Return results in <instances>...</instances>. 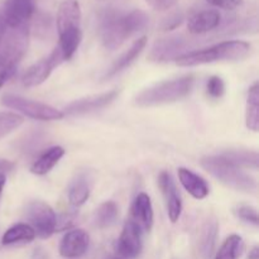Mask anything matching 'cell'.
Returning <instances> with one entry per match:
<instances>
[{"label": "cell", "mask_w": 259, "mask_h": 259, "mask_svg": "<svg viewBox=\"0 0 259 259\" xmlns=\"http://www.w3.org/2000/svg\"><path fill=\"white\" fill-rule=\"evenodd\" d=\"M149 24V17L144 10L129 13L105 10L99 22V33L106 50L115 51L136 33L143 32Z\"/></svg>", "instance_id": "1"}, {"label": "cell", "mask_w": 259, "mask_h": 259, "mask_svg": "<svg viewBox=\"0 0 259 259\" xmlns=\"http://www.w3.org/2000/svg\"><path fill=\"white\" fill-rule=\"evenodd\" d=\"M194 83L195 77L192 75L162 81L141 91L134 99V103L139 108H152L176 103L191 93Z\"/></svg>", "instance_id": "2"}, {"label": "cell", "mask_w": 259, "mask_h": 259, "mask_svg": "<svg viewBox=\"0 0 259 259\" xmlns=\"http://www.w3.org/2000/svg\"><path fill=\"white\" fill-rule=\"evenodd\" d=\"M250 52V45L244 40H225L211 47L191 51L176 58V63L182 67L206 65L220 61H238L247 57Z\"/></svg>", "instance_id": "3"}, {"label": "cell", "mask_w": 259, "mask_h": 259, "mask_svg": "<svg viewBox=\"0 0 259 259\" xmlns=\"http://www.w3.org/2000/svg\"><path fill=\"white\" fill-rule=\"evenodd\" d=\"M200 163L202 168L212 177L235 191L254 192L257 190V182L252 176L245 174L243 168L235 166L220 154L204 157Z\"/></svg>", "instance_id": "4"}, {"label": "cell", "mask_w": 259, "mask_h": 259, "mask_svg": "<svg viewBox=\"0 0 259 259\" xmlns=\"http://www.w3.org/2000/svg\"><path fill=\"white\" fill-rule=\"evenodd\" d=\"M2 104L7 108L13 109L18 113L23 114L24 116H28L34 120L42 121H53L61 120L65 118L63 111L48 105V104L40 103V101L30 100L25 99L23 96L14 95V94H5L2 98Z\"/></svg>", "instance_id": "5"}, {"label": "cell", "mask_w": 259, "mask_h": 259, "mask_svg": "<svg viewBox=\"0 0 259 259\" xmlns=\"http://www.w3.org/2000/svg\"><path fill=\"white\" fill-rule=\"evenodd\" d=\"M25 217L34 230L35 235L40 239H47L56 233L57 215L52 207L43 201H32L27 205Z\"/></svg>", "instance_id": "6"}, {"label": "cell", "mask_w": 259, "mask_h": 259, "mask_svg": "<svg viewBox=\"0 0 259 259\" xmlns=\"http://www.w3.org/2000/svg\"><path fill=\"white\" fill-rule=\"evenodd\" d=\"M65 57L61 53L60 48L56 47L47 57L42 58L38 62L33 63L29 68L24 72L22 77V82L25 88H34V86H39L50 77L52 71L56 67L65 62Z\"/></svg>", "instance_id": "7"}, {"label": "cell", "mask_w": 259, "mask_h": 259, "mask_svg": "<svg viewBox=\"0 0 259 259\" xmlns=\"http://www.w3.org/2000/svg\"><path fill=\"white\" fill-rule=\"evenodd\" d=\"M35 13L33 0H5L0 20L5 27H30V20Z\"/></svg>", "instance_id": "8"}, {"label": "cell", "mask_w": 259, "mask_h": 259, "mask_svg": "<svg viewBox=\"0 0 259 259\" xmlns=\"http://www.w3.org/2000/svg\"><path fill=\"white\" fill-rule=\"evenodd\" d=\"M119 95V90H110L108 93L98 94V95H90L86 98L78 99L72 101L65 108L63 115L68 116H81L86 114L94 113L96 110L106 108L110 105Z\"/></svg>", "instance_id": "9"}, {"label": "cell", "mask_w": 259, "mask_h": 259, "mask_svg": "<svg viewBox=\"0 0 259 259\" xmlns=\"http://www.w3.org/2000/svg\"><path fill=\"white\" fill-rule=\"evenodd\" d=\"M190 42L181 37H169L157 40L149 52L148 58L153 62H168L185 55Z\"/></svg>", "instance_id": "10"}, {"label": "cell", "mask_w": 259, "mask_h": 259, "mask_svg": "<svg viewBox=\"0 0 259 259\" xmlns=\"http://www.w3.org/2000/svg\"><path fill=\"white\" fill-rule=\"evenodd\" d=\"M142 230L132 219L126 220L118 239L116 250L124 258H137L142 252Z\"/></svg>", "instance_id": "11"}, {"label": "cell", "mask_w": 259, "mask_h": 259, "mask_svg": "<svg viewBox=\"0 0 259 259\" xmlns=\"http://www.w3.org/2000/svg\"><path fill=\"white\" fill-rule=\"evenodd\" d=\"M158 185L163 195L164 204H166L167 214L172 223H176L181 217L182 201L180 192L175 184L174 177L167 171H162L158 176Z\"/></svg>", "instance_id": "12"}, {"label": "cell", "mask_w": 259, "mask_h": 259, "mask_svg": "<svg viewBox=\"0 0 259 259\" xmlns=\"http://www.w3.org/2000/svg\"><path fill=\"white\" fill-rule=\"evenodd\" d=\"M89 245H90V237L85 230H70L61 240L60 254L63 258H80L88 252Z\"/></svg>", "instance_id": "13"}, {"label": "cell", "mask_w": 259, "mask_h": 259, "mask_svg": "<svg viewBox=\"0 0 259 259\" xmlns=\"http://www.w3.org/2000/svg\"><path fill=\"white\" fill-rule=\"evenodd\" d=\"M81 7L77 0H65L60 4L56 17L58 34L73 29H81Z\"/></svg>", "instance_id": "14"}, {"label": "cell", "mask_w": 259, "mask_h": 259, "mask_svg": "<svg viewBox=\"0 0 259 259\" xmlns=\"http://www.w3.org/2000/svg\"><path fill=\"white\" fill-rule=\"evenodd\" d=\"M132 220L141 228L142 232H151L153 227V206L151 197L146 192L137 195L132 205Z\"/></svg>", "instance_id": "15"}, {"label": "cell", "mask_w": 259, "mask_h": 259, "mask_svg": "<svg viewBox=\"0 0 259 259\" xmlns=\"http://www.w3.org/2000/svg\"><path fill=\"white\" fill-rule=\"evenodd\" d=\"M222 23V15L218 10L207 9L192 14L187 20V29L191 34H204L217 29Z\"/></svg>", "instance_id": "16"}, {"label": "cell", "mask_w": 259, "mask_h": 259, "mask_svg": "<svg viewBox=\"0 0 259 259\" xmlns=\"http://www.w3.org/2000/svg\"><path fill=\"white\" fill-rule=\"evenodd\" d=\"M179 179L184 189L191 195L194 199L202 200L209 195L210 189L207 182L199 176L197 174L192 172L189 168H179Z\"/></svg>", "instance_id": "17"}, {"label": "cell", "mask_w": 259, "mask_h": 259, "mask_svg": "<svg viewBox=\"0 0 259 259\" xmlns=\"http://www.w3.org/2000/svg\"><path fill=\"white\" fill-rule=\"evenodd\" d=\"M146 45H147L146 35L138 38V39H137L136 42L131 46V48H129L128 51H125V52H124L123 55H121L120 57H119L118 60L113 63V66L109 68L108 72H106L105 76H104V80H108V78L114 77V76H116L118 73H120L121 71H124L125 68H128L129 66H131L132 63H133L134 61L139 57V55L143 52V50L146 48Z\"/></svg>", "instance_id": "18"}, {"label": "cell", "mask_w": 259, "mask_h": 259, "mask_svg": "<svg viewBox=\"0 0 259 259\" xmlns=\"http://www.w3.org/2000/svg\"><path fill=\"white\" fill-rule=\"evenodd\" d=\"M66 151L60 146H55L43 152L39 158L30 166V172L37 176H45L47 175L58 162L65 156Z\"/></svg>", "instance_id": "19"}, {"label": "cell", "mask_w": 259, "mask_h": 259, "mask_svg": "<svg viewBox=\"0 0 259 259\" xmlns=\"http://www.w3.org/2000/svg\"><path fill=\"white\" fill-rule=\"evenodd\" d=\"M91 194V180L86 174L76 177L68 189V201L72 206H81L89 200Z\"/></svg>", "instance_id": "20"}, {"label": "cell", "mask_w": 259, "mask_h": 259, "mask_svg": "<svg viewBox=\"0 0 259 259\" xmlns=\"http://www.w3.org/2000/svg\"><path fill=\"white\" fill-rule=\"evenodd\" d=\"M35 233L28 224H15L4 233L2 243L4 245L18 244V243H30L35 239Z\"/></svg>", "instance_id": "21"}, {"label": "cell", "mask_w": 259, "mask_h": 259, "mask_svg": "<svg viewBox=\"0 0 259 259\" xmlns=\"http://www.w3.org/2000/svg\"><path fill=\"white\" fill-rule=\"evenodd\" d=\"M218 233H219V223L215 219L207 220L202 227L201 238H200V249H201L202 255L205 258H210L214 253Z\"/></svg>", "instance_id": "22"}, {"label": "cell", "mask_w": 259, "mask_h": 259, "mask_svg": "<svg viewBox=\"0 0 259 259\" xmlns=\"http://www.w3.org/2000/svg\"><path fill=\"white\" fill-rule=\"evenodd\" d=\"M245 124L249 131L258 132L259 129V83L255 82L249 89L245 109Z\"/></svg>", "instance_id": "23"}, {"label": "cell", "mask_w": 259, "mask_h": 259, "mask_svg": "<svg viewBox=\"0 0 259 259\" xmlns=\"http://www.w3.org/2000/svg\"><path fill=\"white\" fill-rule=\"evenodd\" d=\"M118 205L114 201H105L96 209L95 215H94V222H95V225L98 228L105 229V228L115 224L116 219H118Z\"/></svg>", "instance_id": "24"}, {"label": "cell", "mask_w": 259, "mask_h": 259, "mask_svg": "<svg viewBox=\"0 0 259 259\" xmlns=\"http://www.w3.org/2000/svg\"><path fill=\"white\" fill-rule=\"evenodd\" d=\"M224 158L234 163L235 166L240 167V168H252L258 169L259 164V157L257 152L250 151H229L222 153Z\"/></svg>", "instance_id": "25"}, {"label": "cell", "mask_w": 259, "mask_h": 259, "mask_svg": "<svg viewBox=\"0 0 259 259\" xmlns=\"http://www.w3.org/2000/svg\"><path fill=\"white\" fill-rule=\"evenodd\" d=\"M244 250V242L238 234L230 235L225 239L220 249L218 250L215 259H239Z\"/></svg>", "instance_id": "26"}, {"label": "cell", "mask_w": 259, "mask_h": 259, "mask_svg": "<svg viewBox=\"0 0 259 259\" xmlns=\"http://www.w3.org/2000/svg\"><path fill=\"white\" fill-rule=\"evenodd\" d=\"M24 119L22 115L12 111H0V139L19 128Z\"/></svg>", "instance_id": "27"}, {"label": "cell", "mask_w": 259, "mask_h": 259, "mask_svg": "<svg viewBox=\"0 0 259 259\" xmlns=\"http://www.w3.org/2000/svg\"><path fill=\"white\" fill-rule=\"evenodd\" d=\"M206 93L211 99H220L225 93V83L219 76H211L206 83Z\"/></svg>", "instance_id": "28"}, {"label": "cell", "mask_w": 259, "mask_h": 259, "mask_svg": "<svg viewBox=\"0 0 259 259\" xmlns=\"http://www.w3.org/2000/svg\"><path fill=\"white\" fill-rule=\"evenodd\" d=\"M235 214H237V217L239 218V219L248 223V224H252L254 225V227H258L259 225L258 212L254 207L248 206V205H242V206L235 209Z\"/></svg>", "instance_id": "29"}, {"label": "cell", "mask_w": 259, "mask_h": 259, "mask_svg": "<svg viewBox=\"0 0 259 259\" xmlns=\"http://www.w3.org/2000/svg\"><path fill=\"white\" fill-rule=\"evenodd\" d=\"M182 22H184V15L181 13H174V14L164 18L163 22L161 23V28L164 32H168V30H174L177 27H180Z\"/></svg>", "instance_id": "30"}, {"label": "cell", "mask_w": 259, "mask_h": 259, "mask_svg": "<svg viewBox=\"0 0 259 259\" xmlns=\"http://www.w3.org/2000/svg\"><path fill=\"white\" fill-rule=\"evenodd\" d=\"M76 219V214H62L60 218H57V223H56V232H62V230L70 229L73 225Z\"/></svg>", "instance_id": "31"}, {"label": "cell", "mask_w": 259, "mask_h": 259, "mask_svg": "<svg viewBox=\"0 0 259 259\" xmlns=\"http://www.w3.org/2000/svg\"><path fill=\"white\" fill-rule=\"evenodd\" d=\"M209 4L225 10H234L242 7L243 0H206Z\"/></svg>", "instance_id": "32"}, {"label": "cell", "mask_w": 259, "mask_h": 259, "mask_svg": "<svg viewBox=\"0 0 259 259\" xmlns=\"http://www.w3.org/2000/svg\"><path fill=\"white\" fill-rule=\"evenodd\" d=\"M147 2L153 9L163 12V10L171 9L179 0H147Z\"/></svg>", "instance_id": "33"}, {"label": "cell", "mask_w": 259, "mask_h": 259, "mask_svg": "<svg viewBox=\"0 0 259 259\" xmlns=\"http://www.w3.org/2000/svg\"><path fill=\"white\" fill-rule=\"evenodd\" d=\"M14 166L15 164L13 163L12 161H9V159L0 158V175H5L8 174V172L13 171V169H14Z\"/></svg>", "instance_id": "34"}, {"label": "cell", "mask_w": 259, "mask_h": 259, "mask_svg": "<svg viewBox=\"0 0 259 259\" xmlns=\"http://www.w3.org/2000/svg\"><path fill=\"white\" fill-rule=\"evenodd\" d=\"M248 259H259V248L253 247L252 250L249 252V255H248Z\"/></svg>", "instance_id": "35"}, {"label": "cell", "mask_w": 259, "mask_h": 259, "mask_svg": "<svg viewBox=\"0 0 259 259\" xmlns=\"http://www.w3.org/2000/svg\"><path fill=\"white\" fill-rule=\"evenodd\" d=\"M5 182H7V177H5V175H0V197H2V194H3V190H4V186H5Z\"/></svg>", "instance_id": "36"}, {"label": "cell", "mask_w": 259, "mask_h": 259, "mask_svg": "<svg viewBox=\"0 0 259 259\" xmlns=\"http://www.w3.org/2000/svg\"><path fill=\"white\" fill-rule=\"evenodd\" d=\"M3 66H4V65H3V63H2V61H0V68H2ZM13 67H14V66H13Z\"/></svg>", "instance_id": "37"}, {"label": "cell", "mask_w": 259, "mask_h": 259, "mask_svg": "<svg viewBox=\"0 0 259 259\" xmlns=\"http://www.w3.org/2000/svg\"><path fill=\"white\" fill-rule=\"evenodd\" d=\"M100 2H103V0H100Z\"/></svg>", "instance_id": "38"}]
</instances>
